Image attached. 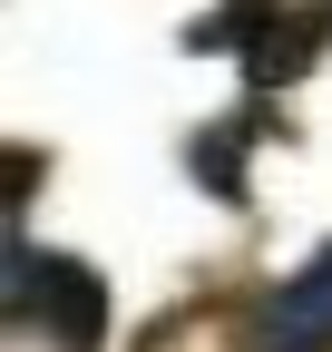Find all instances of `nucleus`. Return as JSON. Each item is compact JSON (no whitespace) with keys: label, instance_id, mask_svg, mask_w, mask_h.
<instances>
[{"label":"nucleus","instance_id":"2","mask_svg":"<svg viewBox=\"0 0 332 352\" xmlns=\"http://www.w3.org/2000/svg\"><path fill=\"white\" fill-rule=\"evenodd\" d=\"M186 50H235L254 88H283L294 69H313L322 20H313V10H283V0H225V10H205V20L186 30Z\"/></svg>","mask_w":332,"mask_h":352},{"label":"nucleus","instance_id":"1","mask_svg":"<svg viewBox=\"0 0 332 352\" xmlns=\"http://www.w3.org/2000/svg\"><path fill=\"white\" fill-rule=\"evenodd\" d=\"M10 323H39L59 352H98V333H108V284H98L78 254L10 245Z\"/></svg>","mask_w":332,"mask_h":352},{"label":"nucleus","instance_id":"3","mask_svg":"<svg viewBox=\"0 0 332 352\" xmlns=\"http://www.w3.org/2000/svg\"><path fill=\"white\" fill-rule=\"evenodd\" d=\"M254 352H332V245L254 303Z\"/></svg>","mask_w":332,"mask_h":352}]
</instances>
